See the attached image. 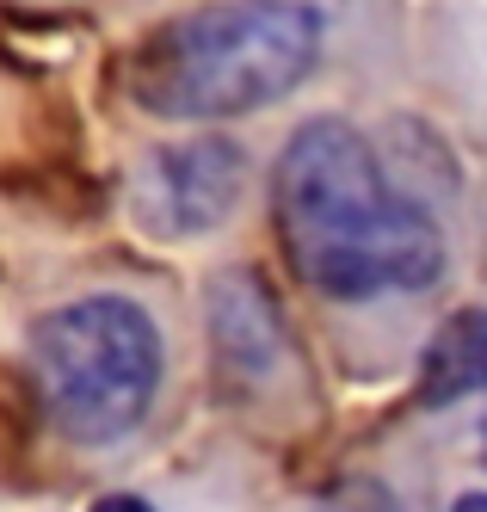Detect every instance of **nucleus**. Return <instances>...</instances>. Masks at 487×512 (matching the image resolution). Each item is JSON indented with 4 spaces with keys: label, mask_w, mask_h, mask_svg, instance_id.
I'll use <instances>...</instances> for the list:
<instances>
[{
    "label": "nucleus",
    "mask_w": 487,
    "mask_h": 512,
    "mask_svg": "<svg viewBox=\"0 0 487 512\" xmlns=\"http://www.w3.org/2000/svg\"><path fill=\"white\" fill-rule=\"evenodd\" d=\"M487 377V315L457 309L451 321H438V334L426 340L420 358V401L426 408H451V401L475 395Z\"/></svg>",
    "instance_id": "nucleus-6"
},
{
    "label": "nucleus",
    "mask_w": 487,
    "mask_h": 512,
    "mask_svg": "<svg viewBox=\"0 0 487 512\" xmlns=\"http://www.w3.org/2000/svg\"><path fill=\"white\" fill-rule=\"evenodd\" d=\"M451 512H487V500H481V494H463V500H457Z\"/></svg>",
    "instance_id": "nucleus-9"
},
{
    "label": "nucleus",
    "mask_w": 487,
    "mask_h": 512,
    "mask_svg": "<svg viewBox=\"0 0 487 512\" xmlns=\"http://www.w3.org/2000/svg\"><path fill=\"white\" fill-rule=\"evenodd\" d=\"M290 7H309V13H321V0H290Z\"/></svg>",
    "instance_id": "nucleus-10"
},
{
    "label": "nucleus",
    "mask_w": 487,
    "mask_h": 512,
    "mask_svg": "<svg viewBox=\"0 0 487 512\" xmlns=\"http://www.w3.org/2000/svg\"><path fill=\"white\" fill-rule=\"evenodd\" d=\"M321 62V13L290 0H229L155 25L130 50L124 87L148 118H241L284 99Z\"/></svg>",
    "instance_id": "nucleus-2"
},
{
    "label": "nucleus",
    "mask_w": 487,
    "mask_h": 512,
    "mask_svg": "<svg viewBox=\"0 0 487 512\" xmlns=\"http://www.w3.org/2000/svg\"><path fill=\"white\" fill-rule=\"evenodd\" d=\"M210 346H216L222 377H235V383L266 377L272 364L284 358L278 303H272V290L259 284L253 272L210 278Z\"/></svg>",
    "instance_id": "nucleus-5"
},
{
    "label": "nucleus",
    "mask_w": 487,
    "mask_h": 512,
    "mask_svg": "<svg viewBox=\"0 0 487 512\" xmlns=\"http://www.w3.org/2000/svg\"><path fill=\"white\" fill-rule=\"evenodd\" d=\"M315 512H401V506H395V494H389L383 482H370V475H352V482H340Z\"/></svg>",
    "instance_id": "nucleus-7"
},
{
    "label": "nucleus",
    "mask_w": 487,
    "mask_h": 512,
    "mask_svg": "<svg viewBox=\"0 0 487 512\" xmlns=\"http://www.w3.org/2000/svg\"><path fill=\"white\" fill-rule=\"evenodd\" d=\"M31 377L74 445H111L142 426L161 389V327L130 297H74L31 321Z\"/></svg>",
    "instance_id": "nucleus-3"
},
{
    "label": "nucleus",
    "mask_w": 487,
    "mask_h": 512,
    "mask_svg": "<svg viewBox=\"0 0 487 512\" xmlns=\"http://www.w3.org/2000/svg\"><path fill=\"white\" fill-rule=\"evenodd\" d=\"M87 512H155V506H148L142 494H99Z\"/></svg>",
    "instance_id": "nucleus-8"
},
{
    "label": "nucleus",
    "mask_w": 487,
    "mask_h": 512,
    "mask_svg": "<svg viewBox=\"0 0 487 512\" xmlns=\"http://www.w3.org/2000/svg\"><path fill=\"white\" fill-rule=\"evenodd\" d=\"M247 186V155L229 136H192L148 155L142 173V223L161 235H210L229 223V210Z\"/></svg>",
    "instance_id": "nucleus-4"
},
{
    "label": "nucleus",
    "mask_w": 487,
    "mask_h": 512,
    "mask_svg": "<svg viewBox=\"0 0 487 512\" xmlns=\"http://www.w3.org/2000/svg\"><path fill=\"white\" fill-rule=\"evenodd\" d=\"M272 210L296 278L333 303L426 290L451 260L444 229L389 179L364 130L340 118L290 130L272 173Z\"/></svg>",
    "instance_id": "nucleus-1"
}]
</instances>
